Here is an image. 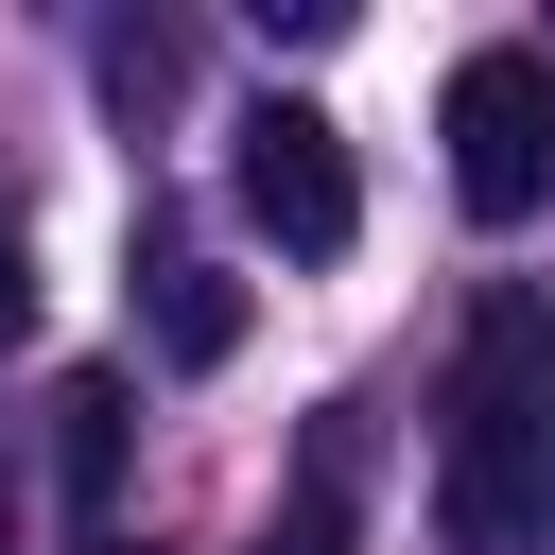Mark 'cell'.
Instances as JSON below:
<instances>
[{
	"mask_svg": "<svg viewBox=\"0 0 555 555\" xmlns=\"http://www.w3.org/2000/svg\"><path fill=\"white\" fill-rule=\"evenodd\" d=\"M434 139H451V208H468V225H538V208H555V52L486 35V52L451 69Z\"/></svg>",
	"mask_w": 555,
	"mask_h": 555,
	"instance_id": "6da1fadb",
	"label": "cell"
},
{
	"mask_svg": "<svg viewBox=\"0 0 555 555\" xmlns=\"http://www.w3.org/2000/svg\"><path fill=\"white\" fill-rule=\"evenodd\" d=\"M434 520H451V555H555V399H451Z\"/></svg>",
	"mask_w": 555,
	"mask_h": 555,
	"instance_id": "7a4b0ae2",
	"label": "cell"
},
{
	"mask_svg": "<svg viewBox=\"0 0 555 555\" xmlns=\"http://www.w3.org/2000/svg\"><path fill=\"white\" fill-rule=\"evenodd\" d=\"M225 191H243V225L278 243V260H347V225H364V173H347V121L330 104H243L225 121Z\"/></svg>",
	"mask_w": 555,
	"mask_h": 555,
	"instance_id": "3957f363",
	"label": "cell"
},
{
	"mask_svg": "<svg viewBox=\"0 0 555 555\" xmlns=\"http://www.w3.org/2000/svg\"><path fill=\"white\" fill-rule=\"evenodd\" d=\"M451 399H555V295H538V278H486V295H468Z\"/></svg>",
	"mask_w": 555,
	"mask_h": 555,
	"instance_id": "277c9868",
	"label": "cell"
},
{
	"mask_svg": "<svg viewBox=\"0 0 555 555\" xmlns=\"http://www.w3.org/2000/svg\"><path fill=\"white\" fill-rule=\"evenodd\" d=\"M139 330H156V364H225V347H243V278L191 260V243H156V260H139Z\"/></svg>",
	"mask_w": 555,
	"mask_h": 555,
	"instance_id": "5b68a950",
	"label": "cell"
},
{
	"mask_svg": "<svg viewBox=\"0 0 555 555\" xmlns=\"http://www.w3.org/2000/svg\"><path fill=\"white\" fill-rule=\"evenodd\" d=\"M121 434H139V382H121V364H87V382L52 399V468H69V503H87V520L121 503Z\"/></svg>",
	"mask_w": 555,
	"mask_h": 555,
	"instance_id": "8992f818",
	"label": "cell"
},
{
	"mask_svg": "<svg viewBox=\"0 0 555 555\" xmlns=\"http://www.w3.org/2000/svg\"><path fill=\"white\" fill-rule=\"evenodd\" d=\"M243 555H347V416L312 434V468H295V503L243 538Z\"/></svg>",
	"mask_w": 555,
	"mask_h": 555,
	"instance_id": "52a82bcc",
	"label": "cell"
},
{
	"mask_svg": "<svg viewBox=\"0 0 555 555\" xmlns=\"http://www.w3.org/2000/svg\"><path fill=\"white\" fill-rule=\"evenodd\" d=\"M0 347H35V243L0 225Z\"/></svg>",
	"mask_w": 555,
	"mask_h": 555,
	"instance_id": "ba28073f",
	"label": "cell"
},
{
	"mask_svg": "<svg viewBox=\"0 0 555 555\" xmlns=\"http://www.w3.org/2000/svg\"><path fill=\"white\" fill-rule=\"evenodd\" d=\"M0 555H17V468H0Z\"/></svg>",
	"mask_w": 555,
	"mask_h": 555,
	"instance_id": "9c48e42d",
	"label": "cell"
},
{
	"mask_svg": "<svg viewBox=\"0 0 555 555\" xmlns=\"http://www.w3.org/2000/svg\"><path fill=\"white\" fill-rule=\"evenodd\" d=\"M87 555H121V538H87Z\"/></svg>",
	"mask_w": 555,
	"mask_h": 555,
	"instance_id": "30bf717a",
	"label": "cell"
}]
</instances>
